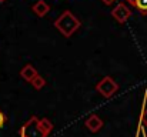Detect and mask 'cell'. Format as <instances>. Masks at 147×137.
Returning <instances> with one entry per match:
<instances>
[{
  "label": "cell",
  "mask_w": 147,
  "mask_h": 137,
  "mask_svg": "<svg viewBox=\"0 0 147 137\" xmlns=\"http://www.w3.org/2000/svg\"><path fill=\"white\" fill-rule=\"evenodd\" d=\"M54 27L64 37H70L71 34H74L80 29V20L70 10H66L60 14V17H57L54 20Z\"/></svg>",
  "instance_id": "6da1fadb"
},
{
  "label": "cell",
  "mask_w": 147,
  "mask_h": 137,
  "mask_svg": "<svg viewBox=\"0 0 147 137\" xmlns=\"http://www.w3.org/2000/svg\"><path fill=\"white\" fill-rule=\"evenodd\" d=\"M20 137H47V134L42 130L40 120L36 116H33L27 123L23 124L20 130Z\"/></svg>",
  "instance_id": "7a4b0ae2"
},
{
  "label": "cell",
  "mask_w": 147,
  "mask_h": 137,
  "mask_svg": "<svg viewBox=\"0 0 147 137\" xmlns=\"http://www.w3.org/2000/svg\"><path fill=\"white\" fill-rule=\"evenodd\" d=\"M96 90H97L103 97L109 99V97L114 96V93H117V90H119V84H117V82H116L113 77L106 76V77H103V79L97 83Z\"/></svg>",
  "instance_id": "3957f363"
},
{
  "label": "cell",
  "mask_w": 147,
  "mask_h": 137,
  "mask_svg": "<svg viewBox=\"0 0 147 137\" xmlns=\"http://www.w3.org/2000/svg\"><path fill=\"white\" fill-rule=\"evenodd\" d=\"M111 16H113L114 20H117V23L123 24V23H126V22L130 19L131 10H130L124 3H119V4L111 10Z\"/></svg>",
  "instance_id": "277c9868"
},
{
  "label": "cell",
  "mask_w": 147,
  "mask_h": 137,
  "mask_svg": "<svg viewBox=\"0 0 147 137\" xmlns=\"http://www.w3.org/2000/svg\"><path fill=\"white\" fill-rule=\"evenodd\" d=\"M84 126L92 132V133H97L98 130L103 127V120L96 116V114H93V116H90L86 121H84Z\"/></svg>",
  "instance_id": "5b68a950"
},
{
  "label": "cell",
  "mask_w": 147,
  "mask_h": 137,
  "mask_svg": "<svg viewBox=\"0 0 147 137\" xmlns=\"http://www.w3.org/2000/svg\"><path fill=\"white\" fill-rule=\"evenodd\" d=\"M33 11H34V14L36 16H39V17H45L47 13H49L50 10V6L45 1V0H39L37 3H34L33 4Z\"/></svg>",
  "instance_id": "8992f818"
},
{
  "label": "cell",
  "mask_w": 147,
  "mask_h": 137,
  "mask_svg": "<svg viewBox=\"0 0 147 137\" xmlns=\"http://www.w3.org/2000/svg\"><path fill=\"white\" fill-rule=\"evenodd\" d=\"M37 74H39L37 70H36L32 64H26V66L20 70V76H22V79H24L26 82H32Z\"/></svg>",
  "instance_id": "52a82bcc"
},
{
  "label": "cell",
  "mask_w": 147,
  "mask_h": 137,
  "mask_svg": "<svg viewBox=\"0 0 147 137\" xmlns=\"http://www.w3.org/2000/svg\"><path fill=\"white\" fill-rule=\"evenodd\" d=\"M126 1H129V4L136 7L142 14H147V0H126Z\"/></svg>",
  "instance_id": "ba28073f"
},
{
  "label": "cell",
  "mask_w": 147,
  "mask_h": 137,
  "mask_svg": "<svg viewBox=\"0 0 147 137\" xmlns=\"http://www.w3.org/2000/svg\"><path fill=\"white\" fill-rule=\"evenodd\" d=\"M30 83H32V86H33L36 90H40V89H43V87H45L46 80H45V79H43L40 74H37V76H36V77H34V79H33Z\"/></svg>",
  "instance_id": "9c48e42d"
},
{
  "label": "cell",
  "mask_w": 147,
  "mask_h": 137,
  "mask_svg": "<svg viewBox=\"0 0 147 137\" xmlns=\"http://www.w3.org/2000/svg\"><path fill=\"white\" fill-rule=\"evenodd\" d=\"M40 127H42V130L49 136V133L53 130V124H51V121H50L49 119H40Z\"/></svg>",
  "instance_id": "30bf717a"
},
{
  "label": "cell",
  "mask_w": 147,
  "mask_h": 137,
  "mask_svg": "<svg viewBox=\"0 0 147 137\" xmlns=\"http://www.w3.org/2000/svg\"><path fill=\"white\" fill-rule=\"evenodd\" d=\"M142 123H143V126H146L147 127V109L143 110V114H142Z\"/></svg>",
  "instance_id": "8fae6325"
},
{
  "label": "cell",
  "mask_w": 147,
  "mask_h": 137,
  "mask_svg": "<svg viewBox=\"0 0 147 137\" xmlns=\"http://www.w3.org/2000/svg\"><path fill=\"white\" fill-rule=\"evenodd\" d=\"M6 120H7V119H6V116H4V113H1V111H0V129H1V127L4 126V123H6Z\"/></svg>",
  "instance_id": "7c38bea8"
},
{
  "label": "cell",
  "mask_w": 147,
  "mask_h": 137,
  "mask_svg": "<svg viewBox=\"0 0 147 137\" xmlns=\"http://www.w3.org/2000/svg\"><path fill=\"white\" fill-rule=\"evenodd\" d=\"M101 1H103L104 4H111V3H113V1H116V0H101Z\"/></svg>",
  "instance_id": "4fadbf2b"
},
{
  "label": "cell",
  "mask_w": 147,
  "mask_h": 137,
  "mask_svg": "<svg viewBox=\"0 0 147 137\" xmlns=\"http://www.w3.org/2000/svg\"><path fill=\"white\" fill-rule=\"evenodd\" d=\"M4 1H6V0H0V3H4Z\"/></svg>",
  "instance_id": "5bb4252c"
}]
</instances>
